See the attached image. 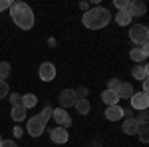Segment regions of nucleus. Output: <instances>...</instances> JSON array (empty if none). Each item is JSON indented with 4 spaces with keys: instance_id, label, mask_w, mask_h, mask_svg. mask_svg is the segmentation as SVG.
Here are the masks:
<instances>
[{
    "instance_id": "nucleus-33",
    "label": "nucleus",
    "mask_w": 149,
    "mask_h": 147,
    "mask_svg": "<svg viewBox=\"0 0 149 147\" xmlns=\"http://www.w3.org/2000/svg\"><path fill=\"white\" fill-rule=\"evenodd\" d=\"M0 143H2V137H0Z\"/></svg>"
},
{
    "instance_id": "nucleus-7",
    "label": "nucleus",
    "mask_w": 149,
    "mask_h": 147,
    "mask_svg": "<svg viewBox=\"0 0 149 147\" xmlns=\"http://www.w3.org/2000/svg\"><path fill=\"white\" fill-rule=\"evenodd\" d=\"M52 117H54L56 125H60V127H70V125H72V117H70L68 111H66V109H62V107L52 109Z\"/></svg>"
},
{
    "instance_id": "nucleus-19",
    "label": "nucleus",
    "mask_w": 149,
    "mask_h": 147,
    "mask_svg": "<svg viewBox=\"0 0 149 147\" xmlns=\"http://www.w3.org/2000/svg\"><path fill=\"white\" fill-rule=\"evenodd\" d=\"M90 109H92V105H90L88 100H78V102H76V111L80 113V115H88Z\"/></svg>"
},
{
    "instance_id": "nucleus-28",
    "label": "nucleus",
    "mask_w": 149,
    "mask_h": 147,
    "mask_svg": "<svg viewBox=\"0 0 149 147\" xmlns=\"http://www.w3.org/2000/svg\"><path fill=\"white\" fill-rule=\"evenodd\" d=\"M137 123H139V125H147V111H141V115H139V119H137Z\"/></svg>"
},
{
    "instance_id": "nucleus-25",
    "label": "nucleus",
    "mask_w": 149,
    "mask_h": 147,
    "mask_svg": "<svg viewBox=\"0 0 149 147\" xmlns=\"http://www.w3.org/2000/svg\"><path fill=\"white\" fill-rule=\"evenodd\" d=\"M113 4L117 6V10H127V6H129V0H113Z\"/></svg>"
},
{
    "instance_id": "nucleus-31",
    "label": "nucleus",
    "mask_w": 149,
    "mask_h": 147,
    "mask_svg": "<svg viewBox=\"0 0 149 147\" xmlns=\"http://www.w3.org/2000/svg\"><path fill=\"white\" fill-rule=\"evenodd\" d=\"M141 84H143V93H147V91H149V82H147V79H143Z\"/></svg>"
},
{
    "instance_id": "nucleus-1",
    "label": "nucleus",
    "mask_w": 149,
    "mask_h": 147,
    "mask_svg": "<svg viewBox=\"0 0 149 147\" xmlns=\"http://www.w3.org/2000/svg\"><path fill=\"white\" fill-rule=\"evenodd\" d=\"M111 20V14L107 8H102V6H95L92 10H86L84 12V16H81V22L86 28H90V30H102L105 28L107 24Z\"/></svg>"
},
{
    "instance_id": "nucleus-6",
    "label": "nucleus",
    "mask_w": 149,
    "mask_h": 147,
    "mask_svg": "<svg viewBox=\"0 0 149 147\" xmlns=\"http://www.w3.org/2000/svg\"><path fill=\"white\" fill-rule=\"evenodd\" d=\"M60 107L62 109H66V107H72V105H76V102H78V95H76V90H64L62 93H60Z\"/></svg>"
},
{
    "instance_id": "nucleus-29",
    "label": "nucleus",
    "mask_w": 149,
    "mask_h": 147,
    "mask_svg": "<svg viewBox=\"0 0 149 147\" xmlns=\"http://www.w3.org/2000/svg\"><path fill=\"white\" fill-rule=\"evenodd\" d=\"M117 86H119V79L117 78H113V79H109V86H107V90H117Z\"/></svg>"
},
{
    "instance_id": "nucleus-2",
    "label": "nucleus",
    "mask_w": 149,
    "mask_h": 147,
    "mask_svg": "<svg viewBox=\"0 0 149 147\" xmlns=\"http://www.w3.org/2000/svg\"><path fill=\"white\" fill-rule=\"evenodd\" d=\"M10 16H12V22L22 30H30L34 26V12L26 2H12Z\"/></svg>"
},
{
    "instance_id": "nucleus-9",
    "label": "nucleus",
    "mask_w": 149,
    "mask_h": 147,
    "mask_svg": "<svg viewBox=\"0 0 149 147\" xmlns=\"http://www.w3.org/2000/svg\"><path fill=\"white\" fill-rule=\"evenodd\" d=\"M68 131H66V127H60L56 125L52 131H50V139H52V143H58V145H64L66 141H68Z\"/></svg>"
},
{
    "instance_id": "nucleus-15",
    "label": "nucleus",
    "mask_w": 149,
    "mask_h": 147,
    "mask_svg": "<svg viewBox=\"0 0 149 147\" xmlns=\"http://www.w3.org/2000/svg\"><path fill=\"white\" fill-rule=\"evenodd\" d=\"M102 102L105 103L107 107H109V105H117V103H119V95H117L113 90H105L102 93Z\"/></svg>"
},
{
    "instance_id": "nucleus-24",
    "label": "nucleus",
    "mask_w": 149,
    "mask_h": 147,
    "mask_svg": "<svg viewBox=\"0 0 149 147\" xmlns=\"http://www.w3.org/2000/svg\"><path fill=\"white\" fill-rule=\"evenodd\" d=\"M8 91H10V88H8L6 79H0V98H6V95H8Z\"/></svg>"
},
{
    "instance_id": "nucleus-10",
    "label": "nucleus",
    "mask_w": 149,
    "mask_h": 147,
    "mask_svg": "<svg viewBox=\"0 0 149 147\" xmlns=\"http://www.w3.org/2000/svg\"><path fill=\"white\" fill-rule=\"evenodd\" d=\"M127 12H129V16L131 18H135V16H145V12H147V6L143 4V2H137V0H133V2H129V6H127Z\"/></svg>"
},
{
    "instance_id": "nucleus-20",
    "label": "nucleus",
    "mask_w": 149,
    "mask_h": 147,
    "mask_svg": "<svg viewBox=\"0 0 149 147\" xmlns=\"http://www.w3.org/2000/svg\"><path fill=\"white\" fill-rule=\"evenodd\" d=\"M36 103H38V98H36L34 93H26V95H22V105L26 107V109L36 107Z\"/></svg>"
},
{
    "instance_id": "nucleus-23",
    "label": "nucleus",
    "mask_w": 149,
    "mask_h": 147,
    "mask_svg": "<svg viewBox=\"0 0 149 147\" xmlns=\"http://www.w3.org/2000/svg\"><path fill=\"white\" fill-rule=\"evenodd\" d=\"M139 139H141V143H147V125H139Z\"/></svg>"
},
{
    "instance_id": "nucleus-11",
    "label": "nucleus",
    "mask_w": 149,
    "mask_h": 147,
    "mask_svg": "<svg viewBox=\"0 0 149 147\" xmlns=\"http://www.w3.org/2000/svg\"><path fill=\"white\" fill-rule=\"evenodd\" d=\"M125 115V109L117 103V105H109L107 109H105V119H109V121H117V119H121Z\"/></svg>"
},
{
    "instance_id": "nucleus-13",
    "label": "nucleus",
    "mask_w": 149,
    "mask_h": 147,
    "mask_svg": "<svg viewBox=\"0 0 149 147\" xmlns=\"http://www.w3.org/2000/svg\"><path fill=\"white\" fill-rule=\"evenodd\" d=\"M149 56V50L147 46H141V48H133L131 52H129V58L135 62V64H141V62H145Z\"/></svg>"
},
{
    "instance_id": "nucleus-26",
    "label": "nucleus",
    "mask_w": 149,
    "mask_h": 147,
    "mask_svg": "<svg viewBox=\"0 0 149 147\" xmlns=\"http://www.w3.org/2000/svg\"><path fill=\"white\" fill-rule=\"evenodd\" d=\"M10 103H12V107H14V105H20V103H22V95H20V93H12Z\"/></svg>"
},
{
    "instance_id": "nucleus-30",
    "label": "nucleus",
    "mask_w": 149,
    "mask_h": 147,
    "mask_svg": "<svg viewBox=\"0 0 149 147\" xmlns=\"http://www.w3.org/2000/svg\"><path fill=\"white\" fill-rule=\"evenodd\" d=\"M10 6H12L10 0H0V12H2V10H8Z\"/></svg>"
},
{
    "instance_id": "nucleus-32",
    "label": "nucleus",
    "mask_w": 149,
    "mask_h": 147,
    "mask_svg": "<svg viewBox=\"0 0 149 147\" xmlns=\"http://www.w3.org/2000/svg\"><path fill=\"white\" fill-rule=\"evenodd\" d=\"M14 135L20 137V135H22V129H20V127H16V129H14Z\"/></svg>"
},
{
    "instance_id": "nucleus-12",
    "label": "nucleus",
    "mask_w": 149,
    "mask_h": 147,
    "mask_svg": "<svg viewBox=\"0 0 149 147\" xmlns=\"http://www.w3.org/2000/svg\"><path fill=\"white\" fill-rule=\"evenodd\" d=\"M115 93L119 95V100H129V98L135 93V90H133V86H131L129 82H119V86H117Z\"/></svg>"
},
{
    "instance_id": "nucleus-14",
    "label": "nucleus",
    "mask_w": 149,
    "mask_h": 147,
    "mask_svg": "<svg viewBox=\"0 0 149 147\" xmlns=\"http://www.w3.org/2000/svg\"><path fill=\"white\" fill-rule=\"evenodd\" d=\"M121 129H123L125 135H137V131H139L137 119L135 117H127L125 121H123V125H121Z\"/></svg>"
},
{
    "instance_id": "nucleus-8",
    "label": "nucleus",
    "mask_w": 149,
    "mask_h": 147,
    "mask_svg": "<svg viewBox=\"0 0 149 147\" xmlns=\"http://www.w3.org/2000/svg\"><path fill=\"white\" fill-rule=\"evenodd\" d=\"M38 76L42 82H52V79L56 78V66L52 64V62H44L40 70H38Z\"/></svg>"
},
{
    "instance_id": "nucleus-22",
    "label": "nucleus",
    "mask_w": 149,
    "mask_h": 147,
    "mask_svg": "<svg viewBox=\"0 0 149 147\" xmlns=\"http://www.w3.org/2000/svg\"><path fill=\"white\" fill-rule=\"evenodd\" d=\"M38 117H40V119H42V121L46 123L48 119L52 117V107H50V105H46V107L42 109V113H38Z\"/></svg>"
},
{
    "instance_id": "nucleus-5",
    "label": "nucleus",
    "mask_w": 149,
    "mask_h": 147,
    "mask_svg": "<svg viewBox=\"0 0 149 147\" xmlns=\"http://www.w3.org/2000/svg\"><path fill=\"white\" fill-rule=\"evenodd\" d=\"M129 102H131V107H133V109L145 111V109L149 107V95L143 93V91H137V93H133V95L129 98Z\"/></svg>"
},
{
    "instance_id": "nucleus-21",
    "label": "nucleus",
    "mask_w": 149,
    "mask_h": 147,
    "mask_svg": "<svg viewBox=\"0 0 149 147\" xmlns=\"http://www.w3.org/2000/svg\"><path fill=\"white\" fill-rule=\"evenodd\" d=\"M10 76V64L8 62H0V79H6Z\"/></svg>"
},
{
    "instance_id": "nucleus-18",
    "label": "nucleus",
    "mask_w": 149,
    "mask_h": 147,
    "mask_svg": "<svg viewBox=\"0 0 149 147\" xmlns=\"http://www.w3.org/2000/svg\"><path fill=\"white\" fill-rule=\"evenodd\" d=\"M131 16H129V12L127 10H119L117 14H115V22L119 24V26H127V24H131Z\"/></svg>"
},
{
    "instance_id": "nucleus-16",
    "label": "nucleus",
    "mask_w": 149,
    "mask_h": 147,
    "mask_svg": "<svg viewBox=\"0 0 149 147\" xmlns=\"http://www.w3.org/2000/svg\"><path fill=\"white\" fill-rule=\"evenodd\" d=\"M131 76L139 82H143V79H147V66L145 64H135L133 70H131Z\"/></svg>"
},
{
    "instance_id": "nucleus-27",
    "label": "nucleus",
    "mask_w": 149,
    "mask_h": 147,
    "mask_svg": "<svg viewBox=\"0 0 149 147\" xmlns=\"http://www.w3.org/2000/svg\"><path fill=\"white\" fill-rule=\"evenodd\" d=\"M0 147H18V145H16V141H12V139H2Z\"/></svg>"
},
{
    "instance_id": "nucleus-4",
    "label": "nucleus",
    "mask_w": 149,
    "mask_h": 147,
    "mask_svg": "<svg viewBox=\"0 0 149 147\" xmlns=\"http://www.w3.org/2000/svg\"><path fill=\"white\" fill-rule=\"evenodd\" d=\"M44 129H46V123H44L38 115L30 117V119H28V123H26V131H28L32 137H40L42 133H44Z\"/></svg>"
},
{
    "instance_id": "nucleus-17",
    "label": "nucleus",
    "mask_w": 149,
    "mask_h": 147,
    "mask_svg": "<svg viewBox=\"0 0 149 147\" xmlns=\"http://www.w3.org/2000/svg\"><path fill=\"white\" fill-rule=\"evenodd\" d=\"M10 115H12L14 121H22V119H26V107H24L22 103H20V105H14Z\"/></svg>"
},
{
    "instance_id": "nucleus-3",
    "label": "nucleus",
    "mask_w": 149,
    "mask_h": 147,
    "mask_svg": "<svg viewBox=\"0 0 149 147\" xmlns=\"http://www.w3.org/2000/svg\"><path fill=\"white\" fill-rule=\"evenodd\" d=\"M129 38L131 42L137 46H147V40H149V30L145 24H135L129 28Z\"/></svg>"
}]
</instances>
